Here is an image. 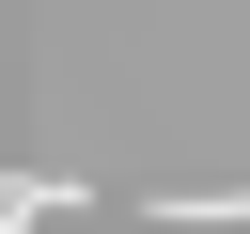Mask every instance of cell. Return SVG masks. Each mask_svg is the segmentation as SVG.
Returning a JSON list of instances; mask_svg holds the SVG:
<instances>
[{
	"label": "cell",
	"instance_id": "cell-1",
	"mask_svg": "<svg viewBox=\"0 0 250 234\" xmlns=\"http://www.w3.org/2000/svg\"><path fill=\"white\" fill-rule=\"evenodd\" d=\"M141 203H156L172 234H219V218H250V187H141Z\"/></svg>",
	"mask_w": 250,
	"mask_h": 234
}]
</instances>
